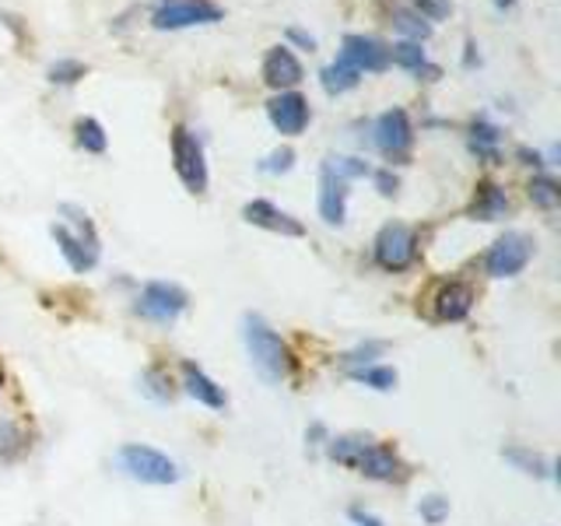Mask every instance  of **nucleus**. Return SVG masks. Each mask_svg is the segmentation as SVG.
Masks as SVG:
<instances>
[{
    "instance_id": "nucleus-13",
    "label": "nucleus",
    "mask_w": 561,
    "mask_h": 526,
    "mask_svg": "<svg viewBox=\"0 0 561 526\" xmlns=\"http://www.w3.org/2000/svg\"><path fill=\"white\" fill-rule=\"evenodd\" d=\"M347 201H351V183L330 165V158L320 162V190H316V210H320L323 225L344 228L347 225Z\"/></svg>"
},
{
    "instance_id": "nucleus-7",
    "label": "nucleus",
    "mask_w": 561,
    "mask_h": 526,
    "mask_svg": "<svg viewBox=\"0 0 561 526\" xmlns=\"http://www.w3.org/2000/svg\"><path fill=\"white\" fill-rule=\"evenodd\" d=\"M116 467L123 478L148 484V488H172L183 478V467L175 464L165 449L148 446V443H123L116 449Z\"/></svg>"
},
{
    "instance_id": "nucleus-6",
    "label": "nucleus",
    "mask_w": 561,
    "mask_h": 526,
    "mask_svg": "<svg viewBox=\"0 0 561 526\" xmlns=\"http://www.w3.org/2000/svg\"><path fill=\"white\" fill-rule=\"evenodd\" d=\"M373 267L382 274H408L421 263V232L408 221H386L373 236Z\"/></svg>"
},
{
    "instance_id": "nucleus-8",
    "label": "nucleus",
    "mask_w": 561,
    "mask_h": 526,
    "mask_svg": "<svg viewBox=\"0 0 561 526\" xmlns=\"http://www.w3.org/2000/svg\"><path fill=\"white\" fill-rule=\"evenodd\" d=\"M537 256V242L530 232H519V228H508V232L495 236L488 242V250L481 253V274L488 281H508L519 277Z\"/></svg>"
},
{
    "instance_id": "nucleus-3",
    "label": "nucleus",
    "mask_w": 561,
    "mask_h": 526,
    "mask_svg": "<svg viewBox=\"0 0 561 526\" xmlns=\"http://www.w3.org/2000/svg\"><path fill=\"white\" fill-rule=\"evenodd\" d=\"M57 221L49 225V236L57 242L60 256L67 260V267L75 274H88L99 267L102 260V239L92 215L81 204H60Z\"/></svg>"
},
{
    "instance_id": "nucleus-41",
    "label": "nucleus",
    "mask_w": 561,
    "mask_h": 526,
    "mask_svg": "<svg viewBox=\"0 0 561 526\" xmlns=\"http://www.w3.org/2000/svg\"><path fill=\"white\" fill-rule=\"evenodd\" d=\"M4 390H8V373H4V365H0V397H4Z\"/></svg>"
},
{
    "instance_id": "nucleus-38",
    "label": "nucleus",
    "mask_w": 561,
    "mask_h": 526,
    "mask_svg": "<svg viewBox=\"0 0 561 526\" xmlns=\"http://www.w3.org/2000/svg\"><path fill=\"white\" fill-rule=\"evenodd\" d=\"M347 519H351V526H386V523H382V516H379V513H373V508L362 505V502L347 508Z\"/></svg>"
},
{
    "instance_id": "nucleus-11",
    "label": "nucleus",
    "mask_w": 561,
    "mask_h": 526,
    "mask_svg": "<svg viewBox=\"0 0 561 526\" xmlns=\"http://www.w3.org/2000/svg\"><path fill=\"white\" fill-rule=\"evenodd\" d=\"M218 22H225V8L215 0H158L151 8V28L158 32H183Z\"/></svg>"
},
{
    "instance_id": "nucleus-17",
    "label": "nucleus",
    "mask_w": 561,
    "mask_h": 526,
    "mask_svg": "<svg viewBox=\"0 0 561 526\" xmlns=\"http://www.w3.org/2000/svg\"><path fill=\"white\" fill-rule=\"evenodd\" d=\"M463 215L470 221H481V225H499L505 218H513V197H508V190L495 180H478L470 193V204Z\"/></svg>"
},
{
    "instance_id": "nucleus-33",
    "label": "nucleus",
    "mask_w": 561,
    "mask_h": 526,
    "mask_svg": "<svg viewBox=\"0 0 561 526\" xmlns=\"http://www.w3.org/2000/svg\"><path fill=\"white\" fill-rule=\"evenodd\" d=\"M373 186H376V193L382 201H393L397 193H400V175H397V169H390V165H373Z\"/></svg>"
},
{
    "instance_id": "nucleus-20",
    "label": "nucleus",
    "mask_w": 561,
    "mask_h": 526,
    "mask_svg": "<svg viewBox=\"0 0 561 526\" xmlns=\"http://www.w3.org/2000/svg\"><path fill=\"white\" fill-rule=\"evenodd\" d=\"M137 390L145 400L158 403V408H169V403L180 400V379H175V365L151 358L145 368L137 373Z\"/></svg>"
},
{
    "instance_id": "nucleus-27",
    "label": "nucleus",
    "mask_w": 561,
    "mask_h": 526,
    "mask_svg": "<svg viewBox=\"0 0 561 526\" xmlns=\"http://www.w3.org/2000/svg\"><path fill=\"white\" fill-rule=\"evenodd\" d=\"M347 379L365 386V390H373V393H393L397 382H400V373H397L390 362H376V365L358 368V373H351Z\"/></svg>"
},
{
    "instance_id": "nucleus-2",
    "label": "nucleus",
    "mask_w": 561,
    "mask_h": 526,
    "mask_svg": "<svg viewBox=\"0 0 561 526\" xmlns=\"http://www.w3.org/2000/svg\"><path fill=\"white\" fill-rule=\"evenodd\" d=\"M239 338L245 347V358H250V368L267 386H285L298 376L295 347L288 344L285 333L267 320V316L245 312L239 320Z\"/></svg>"
},
{
    "instance_id": "nucleus-34",
    "label": "nucleus",
    "mask_w": 561,
    "mask_h": 526,
    "mask_svg": "<svg viewBox=\"0 0 561 526\" xmlns=\"http://www.w3.org/2000/svg\"><path fill=\"white\" fill-rule=\"evenodd\" d=\"M263 175H285V172H291L295 169V151L285 145V148H274L267 158H263V162L256 165Z\"/></svg>"
},
{
    "instance_id": "nucleus-30",
    "label": "nucleus",
    "mask_w": 561,
    "mask_h": 526,
    "mask_svg": "<svg viewBox=\"0 0 561 526\" xmlns=\"http://www.w3.org/2000/svg\"><path fill=\"white\" fill-rule=\"evenodd\" d=\"M449 513H453V505L443 491H428V495L417 499V516L425 526H443L449 519Z\"/></svg>"
},
{
    "instance_id": "nucleus-22",
    "label": "nucleus",
    "mask_w": 561,
    "mask_h": 526,
    "mask_svg": "<svg viewBox=\"0 0 561 526\" xmlns=\"http://www.w3.org/2000/svg\"><path fill=\"white\" fill-rule=\"evenodd\" d=\"M467 151L478 158L481 165L499 169L505 165V151H502V127L491 123L488 116H473L467 127Z\"/></svg>"
},
{
    "instance_id": "nucleus-18",
    "label": "nucleus",
    "mask_w": 561,
    "mask_h": 526,
    "mask_svg": "<svg viewBox=\"0 0 561 526\" xmlns=\"http://www.w3.org/2000/svg\"><path fill=\"white\" fill-rule=\"evenodd\" d=\"M35 428L18 414H0V467H18L35 453Z\"/></svg>"
},
{
    "instance_id": "nucleus-4",
    "label": "nucleus",
    "mask_w": 561,
    "mask_h": 526,
    "mask_svg": "<svg viewBox=\"0 0 561 526\" xmlns=\"http://www.w3.org/2000/svg\"><path fill=\"white\" fill-rule=\"evenodd\" d=\"M190 291L180 281H165V277H151L145 285H137L130 295V312L140 323L151 327H175L190 312Z\"/></svg>"
},
{
    "instance_id": "nucleus-9",
    "label": "nucleus",
    "mask_w": 561,
    "mask_h": 526,
    "mask_svg": "<svg viewBox=\"0 0 561 526\" xmlns=\"http://www.w3.org/2000/svg\"><path fill=\"white\" fill-rule=\"evenodd\" d=\"M169 151H172V169H175V175H180V183L186 186V193H193V197H204L207 186H210L204 140L190 127H172Z\"/></svg>"
},
{
    "instance_id": "nucleus-39",
    "label": "nucleus",
    "mask_w": 561,
    "mask_h": 526,
    "mask_svg": "<svg viewBox=\"0 0 561 526\" xmlns=\"http://www.w3.org/2000/svg\"><path fill=\"white\" fill-rule=\"evenodd\" d=\"M288 39H291L295 46H302V49H309V53L316 49V39H312V35H309L306 28H298V25H291V28H288Z\"/></svg>"
},
{
    "instance_id": "nucleus-23",
    "label": "nucleus",
    "mask_w": 561,
    "mask_h": 526,
    "mask_svg": "<svg viewBox=\"0 0 561 526\" xmlns=\"http://www.w3.org/2000/svg\"><path fill=\"white\" fill-rule=\"evenodd\" d=\"M390 64H397L400 70H408V75L421 78V81H438L443 78V70H438L432 60H428V53L421 43H411V39H400L390 46Z\"/></svg>"
},
{
    "instance_id": "nucleus-37",
    "label": "nucleus",
    "mask_w": 561,
    "mask_h": 526,
    "mask_svg": "<svg viewBox=\"0 0 561 526\" xmlns=\"http://www.w3.org/2000/svg\"><path fill=\"white\" fill-rule=\"evenodd\" d=\"M513 158H516L519 165L534 169V172H548V162H543V151H537V148H530V145H519Z\"/></svg>"
},
{
    "instance_id": "nucleus-12",
    "label": "nucleus",
    "mask_w": 561,
    "mask_h": 526,
    "mask_svg": "<svg viewBox=\"0 0 561 526\" xmlns=\"http://www.w3.org/2000/svg\"><path fill=\"white\" fill-rule=\"evenodd\" d=\"M175 379H180V397L197 400L207 411H225L228 408V393L225 386L207 373L201 362L193 358H180L175 362Z\"/></svg>"
},
{
    "instance_id": "nucleus-19",
    "label": "nucleus",
    "mask_w": 561,
    "mask_h": 526,
    "mask_svg": "<svg viewBox=\"0 0 561 526\" xmlns=\"http://www.w3.org/2000/svg\"><path fill=\"white\" fill-rule=\"evenodd\" d=\"M263 84L274 88V92H295L298 84H302L306 70H302V60L295 57L291 46H271L263 53Z\"/></svg>"
},
{
    "instance_id": "nucleus-31",
    "label": "nucleus",
    "mask_w": 561,
    "mask_h": 526,
    "mask_svg": "<svg viewBox=\"0 0 561 526\" xmlns=\"http://www.w3.org/2000/svg\"><path fill=\"white\" fill-rule=\"evenodd\" d=\"M84 75H88V64H81V60H75V57H60V60H53V64L46 67V81H49V84H60V88L78 84Z\"/></svg>"
},
{
    "instance_id": "nucleus-14",
    "label": "nucleus",
    "mask_w": 561,
    "mask_h": 526,
    "mask_svg": "<svg viewBox=\"0 0 561 526\" xmlns=\"http://www.w3.org/2000/svg\"><path fill=\"white\" fill-rule=\"evenodd\" d=\"M242 221L260 228V232H271V236H280V239H302L306 236V225L302 218H295L291 210L277 207L274 201H245L242 204Z\"/></svg>"
},
{
    "instance_id": "nucleus-15",
    "label": "nucleus",
    "mask_w": 561,
    "mask_h": 526,
    "mask_svg": "<svg viewBox=\"0 0 561 526\" xmlns=\"http://www.w3.org/2000/svg\"><path fill=\"white\" fill-rule=\"evenodd\" d=\"M267 119L280 137H302L312 123V105L302 92H274L267 102Z\"/></svg>"
},
{
    "instance_id": "nucleus-36",
    "label": "nucleus",
    "mask_w": 561,
    "mask_h": 526,
    "mask_svg": "<svg viewBox=\"0 0 561 526\" xmlns=\"http://www.w3.org/2000/svg\"><path fill=\"white\" fill-rule=\"evenodd\" d=\"M333 428L327 425V421H309L306 425V449L309 453H323V446L330 443Z\"/></svg>"
},
{
    "instance_id": "nucleus-32",
    "label": "nucleus",
    "mask_w": 561,
    "mask_h": 526,
    "mask_svg": "<svg viewBox=\"0 0 561 526\" xmlns=\"http://www.w3.org/2000/svg\"><path fill=\"white\" fill-rule=\"evenodd\" d=\"M327 158L347 183H358V180H368V175H373V162H365L362 155H327Z\"/></svg>"
},
{
    "instance_id": "nucleus-24",
    "label": "nucleus",
    "mask_w": 561,
    "mask_h": 526,
    "mask_svg": "<svg viewBox=\"0 0 561 526\" xmlns=\"http://www.w3.org/2000/svg\"><path fill=\"white\" fill-rule=\"evenodd\" d=\"M386 355H390V341L365 338V341H358V344H351V347L341 351V355H337V368H341L344 376H351V373H358V368H365V365L382 362Z\"/></svg>"
},
{
    "instance_id": "nucleus-28",
    "label": "nucleus",
    "mask_w": 561,
    "mask_h": 526,
    "mask_svg": "<svg viewBox=\"0 0 561 526\" xmlns=\"http://www.w3.org/2000/svg\"><path fill=\"white\" fill-rule=\"evenodd\" d=\"M75 145L84 155H105V148H110V134H105V127L95 116H78L75 119Z\"/></svg>"
},
{
    "instance_id": "nucleus-35",
    "label": "nucleus",
    "mask_w": 561,
    "mask_h": 526,
    "mask_svg": "<svg viewBox=\"0 0 561 526\" xmlns=\"http://www.w3.org/2000/svg\"><path fill=\"white\" fill-rule=\"evenodd\" d=\"M411 8L425 18V22H446V18L453 14V4L449 0H411Z\"/></svg>"
},
{
    "instance_id": "nucleus-1",
    "label": "nucleus",
    "mask_w": 561,
    "mask_h": 526,
    "mask_svg": "<svg viewBox=\"0 0 561 526\" xmlns=\"http://www.w3.org/2000/svg\"><path fill=\"white\" fill-rule=\"evenodd\" d=\"M323 456L341 470H351L382 488H403L414 481V464L403 456V449L373 432H333L323 446Z\"/></svg>"
},
{
    "instance_id": "nucleus-40",
    "label": "nucleus",
    "mask_w": 561,
    "mask_h": 526,
    "mask_svg": "<svg viewBox=\"0 0 561 526\" xmlns=\"http://www.w3.org/2000/svg\"><path fill=\"white\" fill-rule=\"evenodd\" d=\"M467 53H463V67L467 70H473V67H478L481 64V53H478V43H473V39H467V46H463Z\"/></svg>"
},
{
    "instance_id": "nucleus-29",
    "label": "nucleus",
    "mask_w": 561,
    "mask_h": 526,
    "mask_svg": "<svg viewBox=\"0 0 561 526\" xmlns=\"http://www.w3.org/2000/svg\"><path fill=\"white\" fill-rule=\"evenodd\" d=\"M390 18H393V28L403 35V39H411V43H425L428 35H432V25L414 8H393Z\"/></svg>"
},
{
    "instance_id": "nucleus-10",
    "label": "nucleus",
    "mask_w": 561,
    "mask_h": 526,
    "mask_svg": "<svg viewBox=\"0 0 561 526\" xmlns=\"http://www.w3.org/2000/svg\"><path fill=\"white\" fill-rule=\"evenodd\" d=\"M373 148L390 162V169L397 165H408L411 162V155H414V123H411V113L408 110H400V105H393V110H386L376 116L373 123Z\"/></svg>"
},
{
    "instance_id": "nucleus-21",
    "label": "nucleus",
    "mask_w": 561,
    "mask_h": 526,
    "mask_svg": "<svg viewBox=\"0 0 561 526\" xmlns=\"http://www.w3.org/2000/svg\"><path fill=\"white\" fill-rule=\"evenodd\" d=\"M502 460L516 473H523V478H534V481H554L558 478L554 456L530 446V443H505L502 446Z\"/></svg>"
},
{
    "instance_id": "nucleus-5",
    "label": "nucleus",
    "mask_w": 561,
    "mask_h": 526,
    "mask_svg": "<svg viewBox=\"0 0 561 526\" xmlns=\"http://www.w3.org/2000/svg\"><path fill=\"white\" fill-rule=\"evenodd\" d=\"M473 306H478V285L470 277H456V274L432 281V288L421 295V312L435 327L467 323Z\"/></svg>"
},
{
    "instance_id": "nucleus-42",
    "label": "nucleus",
    "mask_w": 561,
    "mask_h": 526,
    "mask_svg": "<svg viewBox=\"0 0 561 526\" xmlns=\"http://www.w3.org/2000/svg\"><path fill=\"white\" fill-rule=\"evenodd\" d=\"M513 4H516V0H495V8H499V11H508Z\"/></svg>"
},
{
    "instance_id": "nucleus-26",
    "label": "nucleus",
    "mask_w": 561,
    "mask_h": 526,
    "mask_svg": "<svg viewBox=\"0 0 561 526\" xmlns=\"http://www.w3.org/2000/svg\"><path fill=\"white\" fill-rule=\"evenodd\" d=\"M320 84H323V92L330 95V99H337V95H347V92H355V88L362 84V75L351 64H344L341 57L333 60V64H327L323 70H320Z\"/></svg>"
},
{
    "instance_id": "nucleus-16",
    "label": "nucleus",
    "mask_w": 561,
    "mask_h": 526,
    "mask_svg": "<svg viewBox=\"0 0 561 526\" xmlns=\"http://www.w3.org/2000/svg\"><path fill=\"white\" fill-rule=\"evenodd\" d=\"M341 60L355 67L358 75H382V70L390 67V46H386L379 35L347 32L341 39Z\"/></svg>"
},
{
    "instance_id": "nucleus-25",
    "label": "nucleus",
    "mask_w": 561,
    "mask_h": 526,
    "mask_svg": "<svg viewBox=\"0 0 561 526\" xmlns=\"http://www.w3.org/2000/svg\"><path fill=\"white\" fill-rule=\"evenodd\" d=\"M526 197H530V204L543 210V215H554L561 207V183L551 172H534L530 183H526Z\"/></svg>"
}]
</instances>
